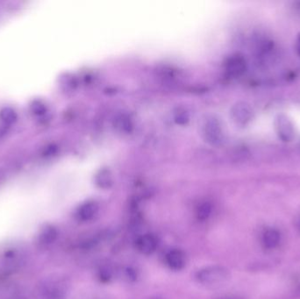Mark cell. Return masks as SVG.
<instances>
[{
	"mask_svg": "<svg viewBox=\"0 0 300 299\" xmlns=\"http://www.w3.org/2000/svg\"><path fill=\"white\" fill-rule=\"evenodd\" d=\"M275 125L276 132L281 140L284 142H289L293 140L295 136V129L292 120H290L287 116L284 114L277 116Z\"/></svg>",
	"mask_w": 300,
	"mask_h": 299,
	"instance_id": "cell-4",
	"label": "cell"
},
{
	"mask_svg": "<svg viewBox=\"0 0 300 299\" xmlns=\"http://www.w3.org/2000/svg\"><path fill=\"white\" fill-rule=\"evenodd\" d=\"M228 276V271L225 267L210 266L198 270L196 274V279L202 285L215 286L225 283Z\"/></svg>",
	"mask_w": 300,
	"mask_h": 299,
	"instance_id": "cell-1",
	"label": "cell"
},
{
	"mask_svg": "<svg viewBox=\"0 0 300 299\" xmlns=\"http://www.w3.org/2000/svg\"><path fill=\"white\" fill-rule=\"evenodd\" d=\"M157 239L152 234H144L136 240V247L143 255H151L157 248Z\"/></svg>",
	"mask_w": 300,
	"mask_h": 299,
	"instance_id": "cell-8",
	"label": "cell"
},
{
	"mask_svg": "<svg viewBox=\"0 0 300 299\" xmlns=\"http://www.w3.org/2000/svg\"><path fill=\"white\" fill-rule=\"evenodd\" d=\"M55 152H56V147H55V146H48L44 150V156H51V155H54Z\"/></svg>",
	"mask_w": 300,
	"mask_h": 299,
	"instance_id": "cell-19",
	"label": "cell"
},
{
	"mask_svg": "<svg viewBox=\"0 0 300 299\" xmlns=\"http://www.w3.org/2000/svg\"><path fill=\"white\" fill-rule=\"evenodd\" d=\"M99 210V203H97L96 201L94 200L87 201L85 203H83L76 211L77 219L83 222L90 221L94 219L96 215L98 214Z\"/></svg>",
	"mask_w": 300,
	"mask_h": 299,
	"instance_id": "cell-7",
	"label": "cell"
},
{
	"mask_svg": "<svg viewBox=\"0 0 300 299\" xmlns=\"http://www.w3.org/2000/svg\"><path fill=\"white\" fill-rule=\"evenodd\" d=\"M218 299H243L241 298H238V297H222Z\"/></svg>",
	"mask_w": 300,
	"mask_h": 299,
	"instance_id": "cell-20",
	"label": "cell"
},
{
	"mask_svg": "<svg viewBox=\"0 0 300 299\" xmlns=\"http://www.w3.org/2000/svg\"><path fill=\"white\" fill-rule=\"evenodd\" d=\"M18 120V114L13 108L5 106L0 110V120L4 126H12Z\"/></svg>",
	"mask_w": 300,
	"mask_h": 299,
	"instance_id": "cell-12",
	"label": "cell"
},
{
	"mask_svg": "<svg viewBox=\"0 0 300 299\" xmlns=\"http://www.w3.org/2000/svg\"><path fill=\"white\" fill-rule=\"evenodd\" d=\"M165 263L172 270H181L186 267L187 257L186 253L181 249H172L165 255Z\"/></svg>",
	"mask_w": 300,
	"mask_h": 299,
	"instance_id": "cell-5",
	"label": "cell"
},
{
	"mask_svg": "<svg viewBox=\"0 0 300 299\" xmlns=\"http://www.w3.org/2000/svg\"><path fill=\"white\" fill-rule=\"evenodd\" d=\"M32 113L36 116H42L47 112L46 105L39 100H35L30 104Z\"/></svg>",
	"mask_w": 300,
	"mask_h": 299,
	"instance_id": "cell-15",
	"label": "cell"
},
{
	"mask_svg": "<svg viewBox=\"0 0 300 299\" xmlns=\"http://www.w3.org/2000/svg\"><path fill=\"white\" fill-rule=\"evenodd\" d=\"M126 276L128 279L135 280L137 277V273L133 268L128 267L126 270Z\"/></svg>",
	"mask_w": 300,
	"mask_h": 299,
	"instance_id": "cell-18",
	"label": "cell"
},
{
	"mask_svg": "<svg viewBox=\"0 0 300 299\" xmlns=\"http://www.w3.org/2000/svg\"></svg>",
	"mask_w": 300,
	"mask_h": 299,
	"instance_id": "cell-22",
	"label": "cell"
},
{
	"mask_svg": "<svg viewBox=\"0 0 300 299\" xmlns=\"http://www.w3.org/2000/svg\"><path fill=\"white\" fill-rule=\"evenodd\" d=\"M202 134L207 143L212 146H220L224 141V132L221 121L215 116L205 119L202 127Z\"/></svg>",
	"mask_w": 300,
	"mask_h": 299,
	"instance_id": "cell-2",
	"label": "cell"
},
{
	"mask_svg": "<svg viewBox=\"0 0 300 299\" xmlns=\"http://www.w3.org/2000/svg\"><path fill=\"white\" fill-rule=\"evenodd\" d=\"M253 109L246 102H238L231 109V117L233 121L240 126H245L253 119Z\"/></svg>",
	"mask_w": 300,
	"mask_h": 299,
	"instance_id": "cell-3",
	"label": "cell"
},
{
	"mask_svg": "<svg viewBox=\"0 0 300 299\" xmlns=\"http://www.w3.org/2000/svg\"><path fill=\"white\" fill-rule=\"evenodd\" d=\"M213 207L212 203L209 201H204L197 204L196 210H195V216L196 219L200 222H205L210 219V217L213 214Z\"/></svg>",
	"mask_w": 300,
	"mask_h": 299,
	"instance_id": "cell-11",
	"label": "cell"
},
{
	"mask_svg": "<svg viewBox=\"0 0 300 299\" xmlns=\"http://www.w3.org/2000/svg\"><path fill=\"white\" fill-rule=\"evenodd\" d=\"M57 236H58L57 229L52 226H47L41 230V233L39 234V240L42 244L49 245L57 239Z\"/></svg>",
	"mask_w": 300,
	"mask_h": 299,
	"instance_id": "cell-13",
	"label": "cell"
},
{
	"mask_svg": "<svg viewBox=\"0 0 300 299\" xmlns=\"http://www.w3.org/2000/svg\"><path fill=\"white\" fill-rule=\"evenodd\" d=\"M113 270L109 266H103L99 271V279L102 282H109L112 278Z\"/></svg>",
	"mask_w": 300,
	"mask_h": 299,
	"instance_id": "cell-17",
	"label": "cell"
},
{
	"mask_svg": "<svg viewBox=\"0 0 300 299\" xmlns=\"http://www.w3.org/2000/svg\"><path fill=\"white\" fill-rule=\"evenodd\" d=\"M95 184L101 189H109L113 184L112 176L109 169L101 168L95 176Z\"/></svg>",
	"mask_w": 300,
	"mask_h": 299,
	"instance_id": "cell-10",
	"label": "cell"
},
{
	"mask_svg": "<svg viewBox=\"0 0 300 299\" xmlns=\"http://www.w3.org/2000/svg\"><path fill=\"white\" fill-rule=\"evenodd\" d=\"M115 128L120 132H130L131 129L133 128V122L130 117L126 114L118 116L115 120Z\"/></svg>",
	"mask_w": 300,
	"mask_h": 299,
	"instance_id": "cell-14",
	"label": "cell"
},
{
	"mask_svg": "<svg viewBox=\"0 0 300 299\" xmlns=\"http://www.w3.org/2000/svg\"><path fill=\"white\" fill-rule=\"evenodd\" d=\"M246 69H247V63L244 57L240 55L231 56L225 64V70L228 75L233 77L242 76Z\"/></svg>",
	"mask_w": 300,
	"mask_h": 299,
	"instance_id": "cell-6",
	"label": "cell"
},
{
	"mask_svg": "<svg viewBox=\"0 0 300 299\" xmlns=\"http://www.w3.org/2000/svg\"><path fill=\"white\" fill-rule=\"evenodd\" d=\"M297 50H298V53L300 56V36L299 40H298V43H297Z\"/></svg>",
	"mask_w": 300,
	"mask_h": 299,
	"instance_id": "cell-21",
	"label": "cell"
},
{
	"mask_svg": "<svg viewBox=\"0 0 300 299\" xmlns=\"http://www.w3.org/2000/svg\"><path fill=\"white\" fill-rule=\"evenodd\" d=\"M174 119L177 123L184 125L189 121V113L184 108H177L174 113Z\"/></svg>",
	"mask_w": 300,
	"mask_h": 299,
	"instance_id": "cell-16",
	"label": "cell"
},
{
	"mask_svg": "<svg viewBox=\"0 0 300 299\" xmlns=\"http://www.w3.org/2000/svg\"><path fill=\"white\" fill-rule=\"evenodd\" d=\"M280 239L279 232L274 228H270L264 232L262 235V243L266 248L273 249L279 245Z\"/></svg>",
	"mask_w": 300,
	"mask_h": 299,
	"instance_id": "cell-9",
	"label": "cell"
}]
</instances>
